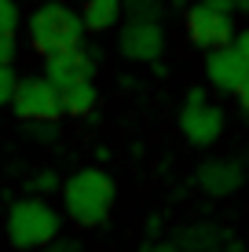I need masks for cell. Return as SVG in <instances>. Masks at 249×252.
Listing matches in <instances>:
<instances>
[{
    "mask_svg": "<svg viewBox=\"0 0 249 252\" xmlns=\"http://www.w3.org/2000/svg\"><path fill=\"white\" fill-rule=\"evenodd\" d=\"M173 245L179 252H224L227 245V230L216 223H194V227H179Z\"/></svg>",
    "mask_w": 249,
    "mask_h": 252,
    "instance_id": "8fae6325",
    "label": "cell"
},
{
    "mask_svg": "<svg viewBox=\"0 0 249 252\" xmlns=\"http://www.w3.org/2000/svg\"><path fill=\"white\" fill-rule=\"evenodd\" d=\"M231 48H235L238 55L246 59V66H249V30H242V33H238V37H235V44H231Z\"/></svg>",
    "mask_w": 249,
    "mask_h": 252,
    "instance_id": "44dd1931",
    "label": "cell"
},
{
    "mask_svg": "<svg viewBox=\"0 0 249 252\" xmlns=\"http://www.w3.org/2000/svg\"><path fill=\"white\" fill-rule=\"evenodd\" d=\"M84 33H88V30H84V19L73 11V7L59 4V0L40 4L37 11L30 15V44L37 48L44 59L81 48Z\"/></svg>",
    "mask_w": 249,
    "mask_h": 252,
    "instance_id": "3957f363",
    "label": "cell"
},
{
    "mask_svg": "<svg viewBox=\"0 0 249 252\" xmlns=\"http://www.w3.org/2000/svg\"><path fill=\"white\" fill-rule=\"evenodd\" d=\"M4 234H7V241H11V249L40 252V249H48L51 241L63 238V216H59V208H51L44 197H22V201H11V208H7Z\"/></svg>",
    "mask_w": 249,
    "mask_h": 252,
    "instance_id": "7a4b0ae2",
    "label": "cell"
},
{
    "mask_svg": "<svg viewBox=\"0 0 249 252\" xmlns=\"http://www.w3.org/2000/svg\"><path fill=\"white\" fill-rule=\"evenodd\" d=\"M117 51L128 63H158V55L165 51L161 22H125L117 30Z\"/></svg>",
    "mask_w": 249,
    "mask_h": 252,
    "instance_id": "52a82bcc",
    "label": "cell"
},
{
    "mask_svg": "<svg viewBox=\"0 0 249 252\" xmlns=\"http://www.w3.org/2000/svg\"><path fill=\"white\" fill-rule=\"evenodd\" d=\"M40 252H84V245L73 241V238H59V241H51V245L40 249Z\"/></svg>",
    "mask_w": 249,
    "mask_h": 252,
    "instance_id": "ffe728a7",
    "label": "cell"
},
{
    "mask_svg": "<svg viewBox=\"0 0 249 252\" xmlns=\"http://www.w3.org/2000/svg\"><path fill=\"white\" fill-rule=\"evenodd\" d=\"M187 37H191L194 48L202 51H220V48H231L235 44V22H231V15H220L213 11V7L205 4H194L191 11H187Z\"/></svg>",
    "mask_w": 249,
    "mask_h": 252,
    "instance_id": "8992f818",
    "label": "cell"
},
{
    "mask_svg": "<svg viewBox=\"0 0 249 252\" xmlns=\"http://www.w3.org/2000/svg\"><path fill=\"white\" fill-rule=\"evenodd\" d=\"M238 106H242V114H249V81H246V88L238 92Z\"/></svg>",
    "mask_w": 249,
    "mask_h": 252,
    "instance_id": "cb8c5ba5",
    "label": "cell"
},
{
    "mask_svg": "<svg viewBox=\"0 0 249 252\" xmlns=\"http://www.w3.org/2000/svg\"><path fill=\"white\" fill-rule=\"evenodd\" d=\"M128 22H161V0H125Z\"/></svg>",
    "mask_w": 249,
    "mask_h": 252,
    "instance_id": "5bb4252c",
    "label": "cell"
},
{
    "mask_svg": "<svg viewBox=\"0 0 249 252\" xmlns=\"http://www.w3.org/2000/svg\"><path fill=\"white\" fill-rule=\"evenodd\" d=\"M235 11H246L249 15V0H235Z\"/></svg>",
    "mask_w": 249,
    "mask_h": 252,
    "instance_id": "d4e9b609",
    "label": "cell"
},
{
    "mask_svg": "<svg viewBox=\"0 0 249 252\" xmlns=\"http://www.w3.org/2000/svg\"><path fill=\"white\" fill-rule=\"evenodd\" d=\"M143 252H179L173 241H150V245H143Z\"/></svg>",
    "mask_w": 249,
    "mask_h": 252,
    "instance_id": "603a6c76",
    "label": "cell"
},
{
    "mask_svg": "<svg viewBox=\"0 0 249 252\" xmlns=\"http://www.w3.org/2000/svg\"><path fill=\"white\" fill-rule=\"evenodd\" d=\"M59 95H63V117L66 114L70 117H92V110L99 102V92H96L92 81H81V84H73V88H66Z\"/></svg>",
    "mask_w": 249,
    "mask_h": 252,
    "instance_id": "4fadbf2b",
    "label": "cell"
},
{
    "mask_svg": "<svg viewBox=\"0 0 249 252\" xmlns=\"http://www.w3.org/2000/svg\"><path fill=\"white\" fill-rule=\"evenodd\" d=\"M117 201V187L103 168H77L63 179V212L77 227H99Z\"/></svg>",
    "mask_w": 249,
    "mask_h": 252,
    "instance_id": "6da1fadb",
    "label": "cell"
},
{
    "mask_svg": "<svg viewBox=\"0 0 249 252\" xmlns=\"http://www.w3.org/2000/svg\"><path fill=\"white\" fill-rule=\"evenodd\" d=\"M179 128H183L187 143H194V146H213V143L220 139V132H224V110H220V106H209L202 88H191V92H187L183 110H179Z\"/></svg>",
    "mask_w": 249,
    "mask_h": 252,
    "instance_id": "5b68a950",
    "label": "cell"
},
{
    "mask_svg": "<svg viewBox=\"0 0 249 252\" xmlns=\"http://www.w3.org/2000/svg\"><path fill=\"white\" fill-rule=\"evenodd\" d=\"M22 132H26V135H30V139H33V143H51V139H55V135H59V128H55V125H26V128H22Z\"/></svg>",
    "mask_w": 249,
    "mask_h": 252,
    "instance_id": "ac0fdd59",
    "label": "cell"
},
{
    "mask_svg": "<svg viewBox=\"0 0 249 252\" xmlns=\"http://www.w3.org/2000/svg\"><path fill=\"white\" fill-rule=\"evenodd\" d=\"M205 77H209V84L216 92L238 95L249 81V66L235 48H220V51H213V55H205Z\"/></svg>",
    "mask_w": 249,
    "mask_h": 252,
    "instance_id": "9c48e42d",
    "label": "cell"
},
{
    "mask_svg": "<svg viewBox=\"0 0 249 252\" xmlns=\"http://www.w3.org/2000/svg\"><path fill=\"white\" fill-rule=\"evenodd\" d=\"M125 11V0H84L81 7V19L88 33H103V30H114L117 19Z\"/></svg>",
    "mask_w": 249,
    "mask_h": 252,
    "instance_id": "7c38bea8",
    "label": "cell"
},
{
    "mask_svg": "<svg viewBox=\"0 0 249 252\" xmlns=\"http://www.w3.org/2000/svg\"><path fill=\"white\" fill-rule=\"evenodd\" d=\"M15 37H0V66H15Z\"/></svg>",
    "mask_w": 249,
    "mask_h": 252,
    "instance_id": "d6986e66",
    "label": "cell"
},
{
    "mask_svg": "<svg viewBox=\"0 0 249 252\" xmlns=\"http://www.w3.org/2000/svg\"><path fill=\"white\" fill-rule=\"evenodd\" d=\"M30 190H33V197H44L51 194V190H63V179H59V172H40V176H33L30 179Z\"/></svg>",
    "mask_w": 249,
    "mask_h": 252,
    "instance_id": "2e32d148",
    "label": "cell"
},
{
    "mask_svg": "<svg viewBox=\"0 0 249 252\" xmlns=\"http://www.w3.org/2000/svg\"><path fill=\"white\" fill-rule=\"evenodd\" d=\"M246 179V164L235 161V158H213V161H202L198 164V187L213 197H227L242 187Z\"/></svg>",
    "mask_w": 249,
    "mask_h": 252,
    "instance_id": "30bf717a",
    "label": "cell"
},
{
    "mask_svg": "<svg viewBox=\"0 0 249 252\" xmlns=\"http://www.w3.org/2000/svg\"><path fill=\"white\" fill-rule=\"evenodd\" d=\"M15 88H19V77H15L11 66H0V106L15 99Z\"/></svg>",
    "mask_w": 249,
    "mask_h": 252,
    "instance_id": "e0dca14e",
    "label": "cell"
},
{
    "mask_svg": "<svg viewBox=\"0 0 249 252\" xmlns=\"http://www.w3.org/2000/svg\"><path fill=\"white\" fill-rule=\"evenodd\" d=\"M205 7H213V11H220V15H231L235 11V0H202Z\"/></svg>",
    "mask_w": 249,
    "mask_h": 252,
    "instance_id": "7402d4cb",
    "label": "cell"
},
{
    "mask_svg": "<svg viewBox=\"0 0 249 252\" xmlns=\"http://www.w3.org/2000/svg\"><path fill=\"white\" fill-rule=\"evenodd\" d=\"M92 73H96V59H92V51L84 44L73 48V51H63V55L44 59V81L55 84L59 92L73 88L81 81H92Z\"/></svg>",
    "mask_w": 249,
    "mask_h": 252,
    "instance_id": "ba28073f",
    "label": "cell"
},
{
    "mask_svg": "<svg viewBox=\"0 0 249 252\" xmlns=\"http://www.w3.org/2000/svg\"><path fill=\"white\" fill-rule=\"evenodd\" d=\"M11 110L22 125H55L63 117V95L44 77H22L15 88Z\"/></svg>",
    "mask_w": 249,
    "mask_h": 252,
    "instance_id": "277c9868",
    "label": "cell"
},
{
    "mask_svg": "<svg viewBox=\"0 0 249 252\" xmlns=\"http://www.w3.org/2000/svg\"><path fill=\"white\" fill-rule=\"evenodd\" d=\"M15 30H19V4L0 0V37H15Z\"/></svg>",
    "mask_w": 249,
    "mask_h": 252,
    "instance_id": "9a60e30c",
    "label": "cell"
}]
</instances>
